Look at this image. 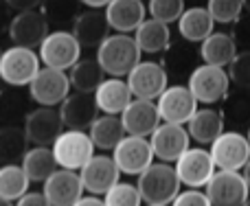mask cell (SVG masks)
I'll list each match as a JSON object with an SVG mask.
<instances>
[{
	"instance_id": "24",
	"label": "cell",
	"mask_w": 250,
	"mask_h": 206,
	"mask_svg": "<svg viewBox=\"0 0 250 206\" xmlns=\"http://www.w3.org/2000/svg\"><path fill=\"white\" fill-rule=\"evenodd\" d=\"M189 134L191 141L200 143V145H213L217 138L224 134V114L213 107H202L193 114V119L189 121Z\"/></svg>"
},
{
	"instance_id": "20",
	"label": "cell",
	"mask_w": 250,
	"mask_h": 206,
	"mask_svg": "<svg viewBox=\"0 0 250 206\" xmlns=\"http://www.w3.org/2000/svg\"><path fill=\"white\" fill-rule=\"evenodd\" d=\"M121 121L129 136H143V138H149L158 129V125L163 123L158 105L154 101H145V99H134L129 103L121 114Z\"/></svg>"
},
{
	"instance_id": "12",
	"label": "cell",
	"mask_w": 250,
	"mask_h": 206,
	"mask_svg": "<svg viewBox=\"0 0 250 206\" xmlns=\"http://www.w3.org/2000/svg\"><path fill=\"white\" fill-rule=\"evenodd\" d=\"M149 141L151 147H154V156L160 163L167 165H176L191 149L189 129L185 125H176V123H160L158 129L149 136Z\"/></svg>"
},
{
	"instance_id": "50",
	"label": "cell",
	"mask_w": 250,
	"mask_h": 206,
	"mask_svg": "<svg viewBox=\"0 0 250 206\" xmlns=\"http://www.w3.org/2000/svg\"><path fill=\"white\" fill-rule=\"evenodd\" d=\"M147 206H163V204H147Z\"/></svg>"
},
{
	"instance_id": "4",
	"label": "cell",
	"mask_w": 250,
	"mask_h": 206,
	"mask_svg": "<svg viewBox=\"0 0 250 206\" xmlns=\"http://www.w3.org/2000/svg\"><path fill=\"white\" fill-rule=\"evenodd\" d=\"M40 62L42 60L31 48L11 46L2 53V60H0V79L11 88L31 86V82L42 70Z\"/></svg>"
},
{
	"instance_id": "39",
	"label": "cell",
	"mask_w": 250,
	"mask_h": 206,
	"mask_svg": "<svg viewBox=\"0 0 250 206\" xmlns=\"http://www.w3.org/2000/svg\"><path fill=\"white\" fill-rule=\"evenodd\" d=\"M171 206H213V204L208 200L207 191L189 189V191H180V195L173 200Z\"/></svg>"
},
{
	"instance_id": "38",
	"label": "cell",
	"mask_w": 250,
	"mask_h": 206,
	"mask_svg": "<svg viewBox=\"0 0 250 206\" xmlns=\"http://www.w3.org/2000/svg\"><path fill=\"white\" fill-rule=\"evenodd\" d=\"M229 77L239 90H250V51L237 53L233 64L229 66Z\"/></svg>"
},
{
	"instance_id": "25",
	"label": "cell",
	"mask_w": 250,
	"mask_h": 206,
	"mask_svg": "<svg viewBox=\"0 0 250 206\" xmlns=\"http://www.w3.org/2000/svg\"><path fill=\"white\" fill-rule=\"evenodd\" d=\"M200 57L204 64L224 68L233 64V60L237 57V44L229 33H213L200 44Z\"/></svg>"
},
{
	"instance_id": "6",
	"label": "cell",
	"mask_w": 250,
	"mask_h": 206,
	"mask_svg": "<svg viewBox=\"0 0 250 206\" xmlns=\"http://www.w3.org/2000/svg\"><path fill=\"white\" fill-rule=\"evenodd\" d=\"M187 86L193 92L198 103L213 105V103H220L229 97L230 77L224 68L202 64V66H198V68H193V73L189 75V83H187Z\"/></svg>"
},
{
	"instance_id": "19",
	"label": "cell",
	"mask_w": 250,
	"mask_h": 206,
	"mask_svg": "<svg viewBox=\"0 0 250 206\" xmlns=\"http://www.w3.org/2000/svg\"><path fill=\"white\" fill-rule=\"evenodd\" d=\"M60 114L66 129L88 132L92 127V123L99 119V105H97L95 95L75 92L60 105Z\"/></svg>"
},
{
	"instance_id": "47",
	"label": "cell",
	"mask_w": 250,
	"mask_h": 206,
	"mask_svg": "<svg viewBox=\"0 0 250 206\" xmlns=\"http://www.w3.org/2000/svg\"><path fill=\"white\" fill-rule=\"evenodd\" d=\"M0 206H13V202H9V200H2V198H0Z\"/></svg>"
},
{
	"instance_id": "44",
	"label": "cell",
	"mask_w": 250,
	"mask_h": 206,
	"mask_svg": "<svg viewBox=\"0 0 250 206\" xmlns=\"http://www.w3.org/2000/svg\"><path fill=\"white\" fill-rule=\"evenodd\" d=\"M73 206H105V200L99 195H83L82 200H77Z\"/></svg>"
},
{
	"instance_id": "30",
	"label": "cell",
	"mask_w": 250,
	"mask_h": 206,
	"mask_svg": "<svg viewBox=\"0 0 250 206\" xmlns=\"http://www.w3.org/2000/svg\"><path fill=\"white\" fill-rule=\"evenodd\" d=\"M57 160L53 154V147H33L26 151L24 160H22V169L29 176L31 182H46L53 173L57 171Z\"/></svg>"
},
{
	"instance_id": "28",
	"label": "cell",
	"mask_w": 250,
	"mask_h": 206,
	"mask_svg": "<svg viewBox=\"0 0 250 206\" xmlns=\"http://www.w3.org/2000/svg\"><path fill=\"white\" fill-rule=\"evenodd\" d=\"M88 134H90L95 147L101 151H114V147L127 136L121 116H114V114L99 116V119L92 123V127L88 129Z\"/></svg>"
},
{
	"instance_id": "10",
	"label": "cell",
	"mask_w": 250,
	"mask_h": 206,
	"mask_svg": "<svg viewBox=\"0 0 250 206\" xmlns=\"http://www.w3.org/2000/svg\"><path fill=\"white\" fill-rule=\"evenodd\" d=\"M204 189L213 206H244L250 198V186L239 171H215Z\"/></svg>"
},
{
	"instance_id": "51",
	"label": "cell",
	"mask_w": 250,
	"mask_h": 206,
	"mask_svg": "<svg viewBox=\"0 0 250 206\" xmlns=\"http://www.w3.org/2000/svg\"><path fill=\"white\" fill-rule=\"evenodd\" d=\"M244 206H250V198H248V202H246V204H244Z\"/></svg>"
},
{
	"instance_id": "41",
	"label": "cell",
	"mask_w": 250,
	"mask_h": 206,
	"mask_svg": "<svg viewBox=\"0 0 250 206\" xmlns=\"http://www.w3.org/2000/svg\"><path fill=\"white\" fill-rule=\"evenodd\" d=\"M16 206H51V202L46 200V195L42 191H29L24 198L18 200Z\"/></svg>"
},
{
	"instance_id": "18",
	"label": "cell",
	"mask_w": 250,
	"mask_h": 206,
	"mask_svg": "<svg viewBox=\"0 0 250 206\" xmlns=\"http://www.w3.org/2000/svg\"><path fill=\"white\" fill-rule=\"evenodd\" d=\"M83 182L79 171L70 169H57L51 178L42 185V193L51 206H73L77 200L83 198Z\"/></svg>"
},
{
	"instance_id": "31",
	"label": "cell",
	"mask_w": 250,
	"mask_h": 206,
	"mask_svg": "<svg viewBox=\"0 0 250 206\" xmlns=\"http://www.w3.org/2000/svg\"><path fill=\"white\" fill-rule=\"evenodd\" d=\"M104 68H101V64L95 60H79L77 64L70 68V83H73V88L77 92H86V95H95L97 90H99V86L105 82L104 79Z\"/></svg>"
},
{
	"instance_id": "11",
	"label": "cell",
	"mask_w": 250,
	"mask_h": 206,
	"mask_svg": "<svg viewBox=\"0 0 250 206\" xmlns=\"http://www.w3.org/2000/svg\"><path fill=\"white\" fill-rule=\"evenodd\" d=\"M22 127L29 136V143H33L35 147H53L64 132V121H62L60 110L40 105L26 114Z\"/></svg>"
},
{
	"instance_id": "21",
	"label": "cell",
	"mask_w": 250,
	"mask_h": 206,
	"mask_svg": "<svg viewBox=\"0 0 250 206\" xmlns=\"http://www.w3.org/2000/svg\"><path fill=\"white\" fill-rule=\"evenodd\" d=\"M110 22L105 18V11L101 13L99 9H90V11H82L77 20L73 22V35L82 48H99L105 40L110 38Z\"/></svg>"
},
{
	"instance_id": "27",
	"label": "cell",
	"mask_w": 250,
	"mask_h": 206,
	"mask_svg": "<svg viewBox=\"0 0 250 206\" xmlns=\"http://www.w3.org/2000/svg\"><path fill=\"white\" fill-rule=\"evenodd\" d=\"M29 151V136L22 125H0V165H22Z\"/></svg>"
},
{
	"instance_id": "13",
	"label": "cell",
	"mask_w": 250,
	"mask_h": 206,
	"mask_svg": "<svg viewBox=\"0 0 250 206\" xmlns=\"http://www.w3.org/2000/svg\"><path fill=\"white\" fill-rule=\"evenodd\" d=\"M127 86L134 99L158 101L160 95L169 88L167 70L163 68V64H156V62H141L127 75Z\"/></svg>"
},
{
	"instance_id": "29",
	"label": "cell",
	"mask_w": 250,
	"mask_h": 206,
	"mask_svg": "<svg viewBox=\"0 0 250 206\" xmlns=\"http://www.w3.org/2000/svg\"><path fill=\"white\" fill-rule=\"evenodd\" d=\"M136 42L143 53L149 55H160L171 46V33H169V24L158 22L154 18H147L136 31Z\"/></svg>"
},
{
	"instance_id": "52",
	"label": "cell",
	"mask_w": 250,
	"mask_h": 206,
	"mask_svg": "<svg viewBox=\"0 0 250 206\" xmlns=\"http://www.w3.org/2000/svg\"><path fill=\"white\" fill-rule=\"evenodd\" d=\"M248 141H250V127H248Z\"/></svg>"
},
{
	"instance_id": "35",
	"label": "cell",
	"mask_w": 250,
	"mask_h": 206,
	"mask_svg": "<svg viewBox=\"0 0 250 206\" xmlns=\"http://www.w3.org/2000/svg\"><path fill=\"white\" fill-rule=\"evenodd\" d=\"M77 2L79 0H44V16L48 18V22H75L79 16L77 11Z\"/></svg>"
},
{
	"instance_id": "34",
	"label": "cell",
	"mask_w": 250,
	"mask_h": 206,
	"mask_svg": "<svg viewBox=\"0 0 250 206\" xmlns=\"http://www.w3.org/2000/svg\"><path fill=\"white\" fill-rule=\"evenodd\" d=\"M147 11H149V16L154 20L171 24V22L180 20L187 9H185V0H149Z\"/></svg>"
},
{
	"instance_id": "46",
	"label": "cell",
	"mask_w": 250,
	"mask_h": 206,
	"mask_svg": "<svg viewBox=\"0 0 250 206\" xmlns=\"http://www.w3.org/2000/svg\"><path fill=\"white\" fill-rule=\"evenodd\" d=\"M244 178H246V182H248V186H250V160H248L246 167H244Z\"/></svg>"
},
{
	"instance_id": "17",
	"label": "cell",
	"mask_w": 250,
	"mask_h": 206,
	"mask_svg": "<svg viewBox=\"0 0 250 206\" xmlns=\"http://www.w3.org/2000/svg\"><path fill=\"white\" fill-rule=\"evenodd\" d=\"M156 105H158L163 123L185 125L198 112V99L189 90V86H169L156 101Z\"/></svg>"
},
{
	"instance_id": "45",
	"label": "cell",
	"mask_w": 250,
	"mask_h": 206,
	"mask_svg": "<svg viewBox=\"0 0 250 206\" xmlns=\"http://www.w3.org/2000/svg\"><path fill=\"white\" fill-rule=\"evenodd\" d=\"M82 4H86V7H90V9H101V7H108L112 0H79Z\"/></svg>"
},
{
	"instance_id": "1",
	"label": "cell",
	"mask_w": 250,
	"mask_h": 206,
	"mask_svg": "<svg viewBox=\"0 0 250 206\" xmlns=\"http://www.w3.org/2000/svg\"><path fill=\"white\" fill-rule=\"evenodd\" d=\"M141 46L129 33H114L97 48V62L110 77H127L141 64Z\"/></svg>"
},
{
	"instance_id": "16",
	"label": "cell",
	"mask_w": 250,
	"mask_h": 206,
	"mask_svg": "<svg viewBox=\"0 0 250 206\" xmlns=\"http://www.w3.org/2000/svg\"><path fill=\"white\" fill-rule=\"evenodd\" d=\"M79 176H82L83 189L88 191V195L105 198L108 191H112L119 185V176L123 173L112 156H92L90 163L79 171Z\"/></svg>"
},
{
	"instance_id": "14",
	"label": "cell",
	"mask_w": 250,
	"mask_h": 206,
	"mask_svg": "<svg viewBox=\"0 0 250 206\" xmlns=\"http://www.w3.org/2000/svg\"><path fill=\"white\" fill-rule=\"evenodd\" d=\"M9 40L13 42V46L22 48H40L42 42L48 38V18L44 16V11H24L16 13L9 24Z\"/></svg>"
},
{
	"instance_id": "15",
	"label": "cell",
	"mask_w": 250,
	"mask_h": 206,
	"mask_svg": "<svg viewBox=\"0 0 250 206\" xmlns=\"http://www.w3.org/2000/svg\"><path fill=\"white\" fill-rule=\"evenodd\" d=\"M173 167H176L180 182L185 186H189V189H202L215 176L213 156L204 147H191Z\"/></svg>"
},
{
	"instance_id": "32",
	"label": "cell",
	"mask_w": 250,
	"mask_h": 206,
	"mask_svg": "<svg viewBox=\"0 0 250 206\" xmlns=\"http://www.w3.org/2000/svg\"><path fill=\"white\" fill-rule=\"evenodd\" d=\"M29 176L22 165H2L0 167V198L9 202H18L29 193Z\"/></svg>"
},
{
	"instance_id": "23",
	"label": "cell",
	"mask_w": 250,
	"mask_h": 206,
	"mask_svg": "<svg viewBox=\"0 0 250 206\" xmlns=\"http://www.w3.org/2000/svg\"><path fill=\"white\" fill-rule=\"evenodd\" d=\"M95 99H97V105H99L101 112L121 116L125 112V107L134 101V95H132V90H129L127 82H123V79H119V77H110V79H105L99 86V90L95 92Z\"/></svg>"
},
{
	"instance_id": "3",
	"label": "cell",
	"mask_w": 250,
	"mask_h": 206,
	"mask_svg": "<svg viewBox=\"0 0 250 206\" xmlns=\"http://www.w3.org/2000/svg\"><path fill=\"white\" fill-rule=\"evenodd\" d=\"M95 149L97 147L92 143L90 134L79 132V129H64L53 145L57 165L62 169H70V171H82L95 156Z\"/></svg>"
},
{
	"instance_id": "8",
	"label": "cell",
	"mask_w": 250,
	"mask_h": 206,
	"mask_svg": "<svg viewBox=\"0 0 250 206\" xmlns=\"http://www.w3.org/2000/svg\"><path fill=\"white\" fill-rule=\"evenodd\" d=\"M114 163L119 165L123 176H141L145 169L154 165V147L149 138L143 136H125L112 151Z\"/></svg>"
},
{
	"instance_id": "26",
	"label": "cell",
	"mask_w": 250,
	"mask_h": 206,
	"mask_svg": "<svg viewBox=\"0 0 250 206\" xmlns=\"http://www.w3.org/2000/svg\"><path fill=\"white\" fill-rule=\"evenodd\" d=\"M213 26H215V20H213V16L208 13L207 7H191L178 20V33L187 42L202 44L208 35H213Z\"/></svg>"
},
{
	"instance_id": "49",
	"label": "cell",
	"mask_w": 250,
	"mask_h": 206,
	"mask_svg": "<svg viewBox=\"0 0 250 206\" xmlns=\"http://www.w3.org/2000/svg\"><path fill=\"white\" fill-rule=\"evenodd\" d=\"M2 53H4V51H2V48H0V60H2Z\"/></svg>"
},
{
	"instance_id": "33",
	"label": "cell",
	"mask_w": 250,
	"mask_h": 206,
	"mask_svg": "<svg viewBox=\"0 0 250 206\" xmlns=\"http://www.w3.org/2000/svg\"><path fill=\"white\" fill-rule=\"evenodd\" d=\"M26 97H22L20 88H2L0 90V123L2 125H18L16 121H24L26 114Z\"/></svg>"
},
{
	"instance_id": "22",
	"label": "cell",
	"mask_w": 250,
	"mask_h": 206,
	"mask_svg": "<svg viewBox=\"0 0 250 206\" xmlns=\"http://www.w3.org/2000/svg\"><path fill=\"white\" fill-rule=\"evenodd\" d=\"M143 0H112L105 7V18L110 22V29L117 33H136L138 26L147 20Z\"/></svg>"
},
{
	"instance_id": "36",
	"label": "cell",
	"mask_w": 250,
	"mask_h": 206,
	"mask_svg": "<svg viewBox=\"0 0 250 206\" xmlns=\"http://www.w3.org/2000/svg\"><path fill=\"white\" fill-rule=\"evenodd\" d=\"M207 9L215 22H220V24H233L242 16L244 2L242 0H208Z\"/></svg>"
},
{
	"instance_id": "9",
	"label": "cell",
	"mask_w": 250,
	"mask_h": 206,
	"mask_svg": "<svg viewBox=\"0 0 250 206\" xmlns=\"http://www.w3.org/2000/svg\"><path fill=\"white\" fill-rule=\"evenodd\" d=\"M208 151L220 171H244L250 160V141L239 132H224Z\"/></svg>"
},
{
	"instance_id": "7",
	"label": "cell",
	"mask_w": 250,
	"mask_h": 206,
	"mask_svg": "<svg viewBox=\"0 0 250 206\" xmlns=\"http://www.w3.org/2000/svg\"><path fill=\"white\" fill-rule=\"evenodd\" d=\"M70 88H73V83L64 70L44 66L38 73V77L31 82L29 97L42 107H55L62 105L70 97Z\"/></svg>"
},
{
	"instance_id": "43",
	"label": "cell",
	"mask_w": 250,
	"mask_h": 206,
	"mask_svg": "<svg viewBox=\"0 0 250 206\" xmlns=\"http://www.w3.org/2000/svg\"><path fill=\"white\" fill-rule=\"evenodd\" d=\"M9 11H11L9 4L4 2V0H0V33H2L4 29L9 31V24H11V20H13V18H9Z\"/></svg>"
},
{
	"instance_id": "40",
	"label": "cell",
	"mask_w": 250,
	"mask_h": 206,
	"mask_svg": "<svg viewBox=\"0 0 250 206\" xmlns=\"http://www.w3.org/2000/svg\"><path fill=\"white\" fill-rule=\"evenodd\" d=\"M229 114L233 116L235 123H244L250 116V101L248 99H230L229 101Z\"/></svg>"
},
{
	"instance_id": "42",
	"label": "cell",
	"mask_w": 250,
	"mask_h": 206,
	"mask_svg": "<svg viewBox=\"0 0 250 206\" xmlns=\"http://www.w3.org/2000/svg\"><path fill=\"white\" fill-rule=\"evenodd\" d=\"M9 4V9L16 13H24V11H35L44 0H4Z\"/></svg>"
},
{
	"instance_id": "48",
	"label": "cell",
	"mask_w": 250,
	"mask_h": 206,
	"mask_svg": "<svg viewBox=\"0 0 250 206\" xmlns=\"http://www.w3.org/2000/svg\"><path fill=\"white\" fill-rule=\"evenodd\" d=\"M244 2V9H246V11H250V0H242Z\"/></svg>"
},
{
	"instance_id": "2",
	"label": "cell",
	"mask_w": 250,
	"mask_h": 206,
	"mask_svg": "<svg viewBox=\"0 0 250 206\" xmlns=\"http://www.w3.org/2000/svg\"><path fill=\"white\" fill-rule=\"evenodd\" d=\"M180 178L173 165L154 163L149 169L138 176L136 186L143 195V202L147 204H163L169 206L180 195Z\"/></svg>"
},
{
	"instance_id": "37",
	"label": "cell",
	"mask_w": 250,
	"mask_h": 206,
	"mask_svg": "<svg viewBox=\"0 0 250 206\" xmlns=\"http://www.w3.org/2000/svg\"><path fill=\"white\" fill-rule=\"evenodd\" d=\"M104 200H105V206H141L143 195L136 185L119 182L112 191H108V195Z\"/></svg>"
},
{
	"instance_id": "5",
	"label": "cell",
	"mask_w": 250,
	"mask_h": 206,
	"mask_svg": "<svg viewBox=\"0 0 250 206\" xmlns=\"http://www.w3.org/2000/svg\"><path fill=\"white\" fill-rule=\"evenodd\" d=\"M82 44L73 35V31H53L40 46V60L48 68L57 70H70L79 60H82Z\"/></svg>"
}]
</instances>
